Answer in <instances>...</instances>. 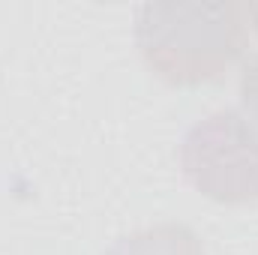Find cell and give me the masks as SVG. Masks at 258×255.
<instances>
[{"label":"cell","mask_w":258,"mask_h":255,"mask_svg":"<svg viewBox=\"0 0 258 255\" xmlns=\"http://www.w3.org/2000/svg\"><path fill=\"white\" fill-rule=\"evenodd\" d=\"M135 45L168 84L219 81L246 51V6L234 0L144 3L135 12Z\"/></svg>","instance_id":"obj_1"},{"label":"cell","mask_w":258,"mask_h":255,"mask_svg":"<svg viewBox=\"0 0 258 255\" xmlns=\"http://www.w3.org/2000/svg\"><path fill=\"white\" fill-rule=\"evenodd\" d=\"M180 168L195 189L219 204L258 201V126L237 108H219L180 141Z\"/></svg>","instance_id":"obj_2"},{"label":"cell","mask_w":258,"mask_h":255,"mask_svg":"<svg viewBox=\"0 0 258 255\" xmlns=\"http://www.w3.org/2000/svg\"><path fill=\"white\" fill-rule=\"evenodd\" d=\"M105 255H204V246L189 225L162 222L120 237Z\"/></svg>","instance_id":"obj_3"},{"label":"cell","mask_w":258,"mask_h":255,"mask_svg":"<svg viewBox=\"0 0 258 255\" xmlns=\"http://www.w3.org/2000/svg\"><path fill=\"white\" fill-rule=\"evenodd\" d=\"M240 99L258 120V54H252L240 72Z\"/></svg>","instance_id":"obj_4"},{"label":"cell","mask_w":258,"mask_h":255,"mask_svg":"<svg viewBox=\"0 0 258 255\" xmlns=\"http://www.w3.org/2000/svg\"><path fill=\"white\" fill-rule=\"evenodd\" d=\"M246 6V18L252 21V27L258 30V3H243Z\"/></svg>","instance_id":"obj_5"}]
</instances>
